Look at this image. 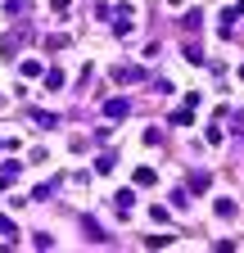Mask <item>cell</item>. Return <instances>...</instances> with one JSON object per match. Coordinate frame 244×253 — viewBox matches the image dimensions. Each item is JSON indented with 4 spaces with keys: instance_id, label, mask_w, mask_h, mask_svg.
Masks as SVG:
<instances>
[{
    "instance_id": "cell-11",
    "label": "cell",
    "mask_w": 244,
    "mask_h": 253,
    "mask_svg": "<svg viewBox=\"0 0 244 253\" xmlns=\"http://www.w3.org/2000/svg\"><path fill=\"white\" fill-rule=\"evenodd\" d=\"M222 140H226V131H222V122H212V126H208V145H222Z\"/></svg>"
},
{
    "instance_id": "cell-15",
    "label": "cell",
    "mask_w": 244,
    "mask_h": 253,
    "mask_svg": "<svg viewBox=\"0 0 244 253\" xmlns=\"http://www.w3.org/2000/svg\"><path fill=\"white\" fill-rule=\"evenodd\" d=\"M240 82H244V68H240Z\"/></svg>"
},
{
    "instance_id": "cell-8",
    "label": "cell",
    "mask_w": 244,
    "mask_h": 253,
    "mask_svg": "<svg viewBox=\"0 0 244 253\" xmlns=\"http://www.w3.org/2000/svg\"><path fill=\"white\" fill-rule=\"evenodd\" d=\"M154 181H159L154 168H136V185H154Z\"/></svg>"
},
{
    "instance_id": "cell-4",
    "label": "cell",
    "mask_w": 244,
    "mask_h": 253,
    "mask_svg": "<svg viewBox=\"0 0 244 253\" xmlns=\"http://www.w3.org/2000/svg\"><path fill=\"white\" fill-rule=\"evenodd\" d=\"M127 113H131L127 100H104V118H127Z\"/></svg>"
},
{
    "instance_id": "cell-17",
    "label": "cell",
    "mask_w": 244,
    "mask_h": 253,
    "mask_svg": "<svg viewBox=\"0 0 244 253\" xmlns=\"http://www.w3.org/2000/svg\"><path fill=\"white\" fill-rule=\"evenodd\" d=\"M0 145H5V140H0Z\"/></svg>"
},
{
    "instance_id": "cell-7",
    "label": "cell",
    "mask_w": 244,
    "mask_h": 253,
    "mask_svg": "<svg viewBox=\"0 0 244 253\" xmlns=\"http://www.w3.org/2000/svg\"><path fill=\"white\" fill-rule=\"evenodd\" d=\"M212 212H217V217H235L240 208H235V199H217V204H212Z\"/></svg>"
},
{
    "instance_id": "cell-16",
    "label": "cell",
    "mask_w": 244,
    "mask_h": 253,
    "mask_svg": "<svg viewBox=\"0 0 244 253\" xmlns=\"http://www.w3.org/2000/svg\"><path fill=\"white\" fill-rule=\"evenodd\" d=\"M172 5H181V0H172Z\"/></svg>"
},
{
    "instance_id": "cell-2",
    "label": "cell",
    "mask_w": 244,
    "mask_h": 253,
    "mask_svg": "<svg viewBox=\"0 0 244 253\" xmlns=\"http://www.w3.org/2000/svg\"><path fill=\"white\" fill-rule=\"evenodd\" d=\"M240 18H244V0H235V5L222 9V23H217V27H222V37H231V27H235Z\"/></svg>"
},
{
    "instance_id": "cell-5",
    "label": "cell",
    "mask_w": 244,
    "mask_h": 253,
    "mask_svg": "<svg viewBox=\"0 0 244 253\" xmlns=\"http://www.w3.org/2000/svg\"><path fill=\"white\" fill-rule=\"evenodd\" d=\"M190 122H195V109H190V104L172 113V126H190Z\"/></svg>"
},
{
    "instance_id": "cell-1",
    "label": "cell",
    "mask_w": 244,
    "mask_h": 253,
    "mask_svg": "<svg viewBox=\"0 0 244 253\" xmlns=\"http://www.w3.org/2000/svg\"><path fill=\"white\" fill-rule=\"evenodd\" d=\"M109 77H113L118 86H131V82H145V68H136V63H118Z\"/></svg>"
},
{
    "instance_id": "cell-13",
    "label": "cell",
    "mask_w": 244,
    "mask_h": 253,
    "mask_svg": "<svg viewBox=\"0 0 244 253\" xmlns=\"http://www.w3.org/2000/svg\"><path fill=\"white\" fill-rule=\"evenodd\" d=\"M190 190H208V172H195L190 176Z\"/></svg>"
},
{
    "instance_id": "cell-6",
    "label": "cell",
    "mask_w": 244,
    "mask_h": 253,
    "mask_svg": "<svg viewBox=\"0 0 244 253\" xmlns=\"http://www.w3.org/2000/svg\"><path fill=\"white\" fill-rule=\"evenodd\" d=\"M41 77H45V90H59V86H64V73H59V68H45Z\"/></svg>"
},
{
    "instance_id": "cell-9",
    "label": "cell",
    "mask_w": 244,
    "mask_h": 253,
    "mask_svg": "<svg viewBox=\"0 0 244 253\" xmlns=\"http://www.w3.org/2000/svg\"><path fill=\"white\" fill-rule=\"evenodd\" d=\"M181 23H186V32H199V27H203V14H199V9H190Z\"/></svg>"
},
{
    "instance_id": "cell-12",
    "label": "cell",
    "mask_w": 244,
    "mask_h": 253,
    "mask_svg": "<svg viewBox=\"0 0 244 253\" xmlns=\"http://www.w3.org/2000/svg\"><path fill=\"white\" fill-rule=\"evenodd\" d=\"M145 244H149V249H167V244H172V235H149Z\"/></svg>"
},
{
    "instance_id": "cell-14",
    "label": "cell",
    "mask_w": 244,
    "mask_h": 253,
    "mask_svg": "<svg viewBox=\"0 0 244 253\" xmlns=\"http://www.w3.org/2000/svg\"><path fill=\"white\" fill-rule=\"evenodd\" d=\"M0 231H5L9 240H18V231H14V221H9V217H0Z\"/></svg>"
},
{
    "instance_id": "cell-3",
    "label": "cell",
    "mask_w": 244,
    "mask_h": 253,
    "mask_svg": "<svg viewBox=\"0 0 244 253\" xmlns=\"http://www.w3.org/2000/svg\"><path fill=\"white\" fill-rule=\"evenodd\" d=\"M113 204H118V212H122V217H127V212L136 208V190H118V195H113Z\"/></svg>"
},
{
    "instance_id": "cell-10",
    "label": "cell",
    "mask_w": 244,
    "mask_h": 253,
    "mask_svg": "<svg viewBox=\"0 0 244 253\" xmlns=\"http://www.w3.org/2000/svg\"><path fill=\"white\" fill-rule=\"evenodd\" d=\"M41 73H45V68H41L37 59H23V77H41Z\"/></svg>"
}]
</instances>
